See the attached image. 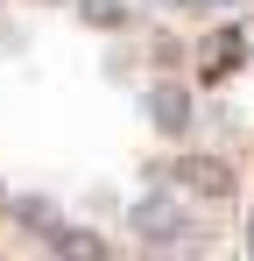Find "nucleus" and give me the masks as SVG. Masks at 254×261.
<instances>
[{"label": "nucleus", "instance_id": "obj_1", "mask_svg": "<svg viewBox=\"0 0 254 261\" xmlns=\"http://www.w3.org/2000/svg\"><path fill=\"white\" fill-rule=\"evenodd\" d=\"M127 226H134L148 247H176V240H184V205H176L169 191H148V198L127 205Z\"/></svg>", "mask_w": 254, "mask_h": 261}, {"label": "nucleus", "instance_id": "obj_2", "mask_svg": "<svg viewBox=\"0 0 254 261\" xmlns=\"http://www.w3.org/2000/svg\"><path fill=\"white\" fill-rule=\"evenodd\" d=\"M148 120L163 134H191V92L176 85V78H156L148 85Z\"/></svg>", "mask_w": 254, "mask_h": 261}, {"label": "nucleus", "instance_id": "obj_3", "mask_svg": "<svg viewBox=\"0 0 254 261\" xmlns=\"http://www.w3.org/2000/svg\"><path fill=\"white\" fill-rule=\"evenodd\" d=\"M176 184L198 191V198H233V170H226L219 155H184V163H176Z\"/></svg>", "mask_w": 254, "mask_h": 261}, {"label": "nucleus", "instance_id": "obj_4", "mask_svg": "<svg viewBox=\"0 0 254 261\" xmlns=\"http://www.w3.org/2000/svg\"><path fill=\"white\" fill-rule=\"evenodd\" d=\"M42 240H49L57 254H78V261H99V254H106V240H99L92 226H64V219H49V233H42Z\"/></svg>", "mask_w": 254, "mask_h": 261}, {"label": "nucleus", "instance_id": "obj_5", "mask_svg": "<svg viewBox=\"0 0 254 261\" xmlns=\"http://www.w3.org/2000/svg\"><path fill=\"white\" fill-rule=\"evenodd\" d=\"M240 57H247V43H240V29H219V36L205 43V78H226V71H233Z\"/></svg>", "mask_w": 254, "mask_h": 261}, {"label": "nucleus", "instance_id": "obj_6", "mask_svg": "<svg viewBox=\"0 0 254 261\" xmlns=\"http://www.w3.org/2000/svg\"><path fill=\"white\" fill-rule=\"evenodd\" d=\"M92 29H127V0H71Z\"/></svg>", "mask_w": 254, "mask_h": 261}, {"label": "nucleus", "instance_id": "obj_7", "mask_svg": "<svg viewBox=\"0 0 254 261\" xmlns=\"http://www.w3.org/2000/svg\"><path fill=\"white\" fill-rule=\"evenodd\" d=\"M0 212H14L21 226H29V233H49V219H57V212H49V198H7Z\"/></svg>", "mask_w": 254, "mask_h": 261}, {"label": "nucleus", "instance_id": "obj_8", "mask_svg": "<svg viewBox=\"0 0 254 261\" xmlns=\"http://www.w3.org/2000/svg\"><path fill=\"white\" fill-rule=\"evenodd\" d=\"M247 247H254V219H247Z\"/></svg>", "mask_w": 254, "mask_h": 261}, {"label": "nucleus", "instance_id": "obj_9", "mask_svg": "<svg viewBox=\"0 0 254 261\" xmlns=\"http://www.w3.org/2000/svg\"><path fill=\"white\" fill-rule=\"evenodd\" d=\"M0 205H7V198H0Z\"/></svg>", "mask_w": 254, "mask_h": 261}]
</instances>
